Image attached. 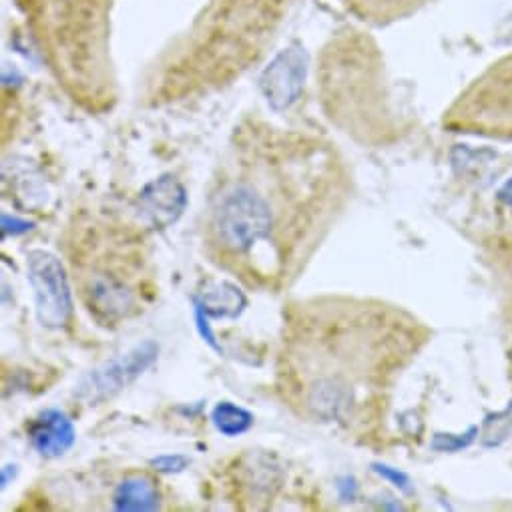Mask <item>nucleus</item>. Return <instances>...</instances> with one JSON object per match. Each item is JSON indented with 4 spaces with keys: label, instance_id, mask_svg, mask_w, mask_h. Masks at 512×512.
Wrapping results in <instances>:
<instances>
[{
    "label": "nucleus",
    "instance_id": "20e7f679",
    "mask_svg": "<svg viewBox=\"0 0 512 512\" xmlns=\"http://www.w3.org/2000/svg\"><path fill=\"white\" fill-rule=\"evenodd\" d=\"M33 21L63 87L89 107L111 101L107 0H35Z\"/></svg>",
    "mask_w": 512,
    "mask_h": 512
},
{
    "label": "nucleus",
    "instance_id": "f257e3e1",
    "mask_svg": "<svg viewBox=\"0 0 512 512\" xmlns=\"http://www.w3.org/2000/svg\"><path fill=\"white\" fill-rule=\"evenodd\" d=\"M346 193L348 179L328 145L249 133L211 183L203 209L207 258L247 288L276 294L304 272Z\"/></svg>",
    "mask_w": 512,
    "mask_h": 512
},
{
    "label": "nucleus",
    "instance_id": "1a4fd4ad",
    "mask_svg": "<svg viewBox=\"0 0 512 512\" xmlns=\"http://www.w3.org/2000/svg\"><path fill=\"white\" fill-rule=\"evenodd\" d=\"M75 426L71 418L55 408L43 410L29 426V440L33 448L45 458H59L75 444Z\"/></svg>",
    "mask_w": 512,
    "mask_h": 512
},
{
    "label": "nucleus",
    "instance_id": "f03ea898",
    "mask_svg": "<svg viewBox=\"0 0 512 512\" xmlns=\"http://www.w3.org/2000/svg\"><path fill=\"white\" fill-rule=\"evenodd\" d=\"M412 330L396 310L366 300L294 302L284 312L276 390L308 422L352 426L414 352Z\"/></svg>",
    "mask_w": 512,
    "mask_h": 512
},
{
    "label": "nucleus",
    "instance_id": "9b49d317",
    "mask_svg": "<svg viewBox=\"0 0 512 512\" xmlns=\"http://www.w3.org/2000/svg\"><path fill=\"white\" fill-rule=\"evenodd\" d=\"M247 306V300L243 292L231 284V282H221L213 290H207L201 294V298H195V308H199L207 318H229L237 320V316L243 312Z\"/></svg>",
    "mask_w": 512,
    "mask_h": 512
},
{
    "label": "nucleus",
    "instance_id": "39448f33",
    "mask_svg": "<svg viewBox=\"0 0 512 512\" xmlns=\"http://www.w3.org/2000/svg\"><path fill=\"white\" fill-rule=\"evenodd\" d=\"M27 274L41 326L51 330L67 328L75 304L65 264L47 249H33L27 253Z\"/></svg>",
    "mask_w": 512,
    "mask_h": 512
},
{
    "label": "nucleus",
    "instance_id": "dca6fc26",
    "mask_svg": "<svg viewBox=\"0 0 512 512\" xmlns=\"http://www.w3.org/2000/svg\"><path fill=\"white\" fill-rule=\"evenodd\" d=\"M31 227H33V223H29V221H21V219H17V217H9L7 213L3 215V233H5V235H9L11 231H13V235L25 233V231H29Z\"/></svg>",
    "mask_w": 512,
    "mask_h": 512
},
{
    "label": "nucleus",
    "instance_id": "423d86ee",
    "mask_svg": "<svg viewBox=\"0 0 512 512\" xmlns=\"http://www.w3.org/2000/svg\"><path fill=\"white\" fill-rule=\"evenodd\" d=\"M159 356V346L151 340L135 346L121 358L105 364L103 368L91 372L79 384V398L87 402H105L107 398L119 394L131 382H135Z\"/></svg>",
    "mask_w": 512,
    "mask_h": 512
},
{
    "label": "nucleus",
    "instance_id": "f8f14e48",
    "mask_svg": "<svg viewBox=\"0 0 512 512\" xmlns=\"http://www.w3.org/2000/svg\"><path fill=\"white\" fill-rule=\"evenodd\" d=\"M348 3L362 21L386 25L416 13L428 0H348Z\"/></svg>",
    "mask_w": 512,
    "mask_h": 512
},
{
    "label": "nucleus",
    "instance_id": "f3484780",
    "mask_svg": "<svg viewBox=\"0 0 512 512\" xmlns=\"http://www.w3.org/2000/svg\"><path fill=\"white\" fill-rule=\"evenodd\" d=\"M500 199H502L508 207H512V179L506 181L504 187L500 189Z\"/></svg>",
    "mask_w": 512,
    "mask_h": 512
},
{
    "label": "nucleus",
    "instance_id": "9d476101",
    "mask_svg": "<svg viewBox=\"0 0 512 512\" xmlns=\"http://www.w3.org/2000/svg\"><path fill=\"white\" fill-rule=\"evenodd\" d=\"M113 504L117 510H157L161 504L159 488L147 474H131L115 490Z\"/></svg>",
    "mask_w": 512,
    "mask_h": 512
},
{
    "label": "nucleus",
    "instance_id": "2eb2a0df",
    "mask_svg": "<svg viewBox=\"0 0 512 512\" xmlns=\"http://www.w3.org/2000/svg\"><path fill=\"white\" fill-rule=\"evenodd\" d=\"M380 476H384V478H388L394 486H398V488H402V490H408V476L404 474V472H400V470H396V468H390V466H386V464H376V468H374Z\"/></svg>",
    "mask_w": 512,
    "mask_h": 512
},
{
    "label": "nucleus",
    "instance_id": "ddd939ff",
    "mask_svg": "<svg viewBox=\"0 0 512 512\" xmlns=\"http://www.w3.org/2000/svg\"><path fill=\"white\" fill-rule=\"evenodd\" d=\"M211 422L217 432L235 438L253 426V414L233 402H219L211 410Z\"/></svg>",
    "mask_w": 512,
    "mask_h": 512
},
{
    "label": "nucleus",
    "instance_id": "6e6552de",
    "mask_svg": "<svg viewBox=\"0 0 512 512\" xmlns=\"http://www.w3.org/2000/svg\"><path fill=\"white\" fill-rule=\"evenodd\" d=\"M185 205L187 195L183 185L175 177L163 175L145 185V189L139 193L137 211L139 219L145 221L149 227L165 229L181 217Z\"/></svg>",
    "mask_w": 512,
    "mask_h": 512
},
{
    "label": "nucleus",
    "instance_id": "4468645a",
    "mask_svg": "<svg viewBox=\"0 0 512 512\" xmlns=\"http://www.w3.org/2000/svg\"><path fill=\"white\" fill-rule=\"evenodd\" d=\"M187 464H189V458L181 456V454H163V456L151 460V466H155V470L165 472V474L181 472L187 468Z\"/></svg>",
    "mask_w": 512,
    "mask_h": 512
},
{
    "label": "nucleus",
    "instance_id": "0eeeda50",
    "mask_svg": "<svg viewBox=\"0 0 512 512\" xmlns=\"http://www.w3.org/2000/svg\"><path fill=\"white\" fill-rule=\"evenodd\" d=\"M308 67L310 57L298 45L284 49L266 67L260 77V89L274 111H286L300 99L306 85Z\"/></svg>",
    "mask_w": 512,
    "mask_h": 512
},
{
    "label": "nucleus",
    "instance_id": "7ed1b4c3",
    "mask_svg": "<svg viewBox=\"0 0 512 512\" xmlns=\"http://www.w3.org/2000/svg\"><path fill=\"white\" fill-rule=\"evenodd\" d=\"M75 290L103 328L139 316L151 300L149 258L143 231L105 213H79L65 235Z\"/></svg>",
    "mask_w": 512,
    "mask_h": 512
}]
</instances>
